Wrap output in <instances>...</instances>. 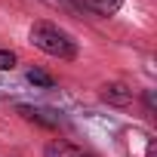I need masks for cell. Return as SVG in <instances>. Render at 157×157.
<instances>
[{"label":"cell","instance_id":"obj_1","mask_svg":"<svg viewBox=\"0 0 157 157\" xmlns=\"http://www.w3.org/2000/svg\"><path fill=\"white\" fill-rule=\"evenodd\" d=\"M31 43L46 52V56H56V59H77V46L71 40V34H65L59 25H49V22H34L31 25Z\"/></svg>","mask_w":157,"mask_h":157},{"label":"cell","instance_id":"obj_2","mask_svg":"<svg viewBox=\"0 0 157 157\" xmlns=\"http://www.w3.org/2000/svg\"><path fill=\"white\" fill-rule=\"evenodd\" d=\"M43 157H93V154H86L83 148H77V145H71V142L52 139V142L43 148Z\"/></svg>","mask_w":157,"mask_h":157},{"label":"cell","instance_id":"obj_3","mask_svg":"<svg viewBox=\"0 0 157 157\" xmlns=\"http://www.w3.org/2000/svg\"><path fill=\"white\" fill-rule=\"evenodd\" d=\"M102 99L108 105H129L132 102V90L123 86V83H105L102 86Z\"/></svg>","mask_w":157,"mask_h":157},{"label":"cell","instance_id":"obj_4","mask_svg":"<svg viewBox=\"0 0 157 157\" xmlns=\"http://www.w3.org/2000/svg\"><path fill=\"white\" fill-rule=\"evenodd\" d=\"M19 114H25L28 120H34V123H40V126H59V114H52V111H40V108H19Z\"/></svg>","mask_w":157,"mask_h":157},{"label":"cell","instance_id":"obj_5","mask_svg":"<svg viewBox=\"0 0 157 157\" xmlns=\"http://www.w3.org/2000/svg\"><path fill=\"white\" fill-rule=\"evenodd\" d=\"M28 83L49 90V86H56V77H52V74H46V71H40V68H28Z\"/></svg>","mask_w":157,"mask_h":157},{"label":"cell","instance_id":"obj_6","mask_svg":"<svg viewBox=\"0 0 157 157\" xmlns=\"http://www.w3.org/2000/svg\"><path fill=\"white\" fill-rule=\"evenodd\" d=\"M86 3H90L96 13H102V16H111V13H117V10L123 6V0H86Z\"/></svg>","mask_w":157,"mask_h":157},{"label":"cell","instance_id":"obj_7","mask_svg":"<svg viewBox=\"0 0 157 157\" xmlns=\"http://www.w3.org/2000/svg\"><path fill=\"white\" fill-rule=\"evenodd\" d=\"M13 68H16V52L0 49V71H13Z\"/></svg>","mask_w":157,"mask_h":157}]
</instances>
